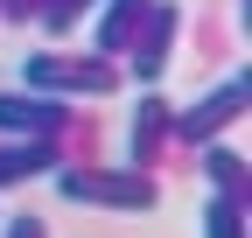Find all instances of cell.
<instances>
[{
  "label": "cell",
  "instance_id": "obj_7",
  "mask_svg": "<svg viewBox=\"0 0 252 238\" xmlns=\"http://www.w3.org/2000/svg\"><path fill=\"white\" fill-rule=\"evenodd\" d=\"M49 168H56V147H49V140H14V147H0V182L49 175Z\"/></svg>",
  "mask_w": 252,
  "mask_h": 238
},
{
  "label": "cell",
  "instance_id": "obj_8",
  "mask_svg": "<svg viewBox=\"0 0 252 238\" xmlns=\"http://www.w3.org/2000/svg\"><path fill=\"white\" fill-rule=\"evenodd\" d=\"M203 175H210L217 196H238L245 203V168H238V154H231L224 140H203Z\"/></svg>",
  "mask_w": 252,
  "mask_h": 238
},
{
  "label": "cell",
  "instance_id": "obj_10",
  "mask_svg": "<svg viewBox=\"0 0 252 238\" xmlns=\"http://www.w3.org/2000/svg\"><path fill=\"white\" fill-rule=\"evenodd\" d=\"M203 238H245V217H238V196H217L203 203Z\"/></svg>",
  "mask_w": 252,
  "mask_h": 238
},
{
  "label": "cell",
  "instance_id": "obj_6",
  "mask_svg": "<svg viewBox=\"0 0 252 238\" xmlns=\"http://www.w3.org/2000/svg\"><path fill=\"white\" fill-rule=\"evenodd\" d=\"M147 7H154V0H105V7H91V49H98V56L133 49V35H140Z\"/></svg>",
  "mask_w": 252,
  "mask_h": 238
},
{
  "label": "cell",
  "instance_id": "obj_3",
  "mask_svg": "<svg viewBox=\"0 0 252 238\" xmlns=\"http://www.w3.org/2000/svg\"><path fill=\"white\" fill-rule=\"evenodd\" d=\"M238 112H245V70H231L224 84H217V91H203L196 105L175 119V133H182V140H217V133H224Z\"/></svg>",
  "mask_w": 252,
  "mask_h": 238
},
{
  "label": "cell",
  "instance_id": "obj_1",
  "mask_svg": "<svg viewBox=\"0 0 252 238\" xmlns=\"http://www.w3.org/2000/svg\"><path fill=\"white\" fill-rule=\"evenodd\" d=\"M63 196L105 203V210H154V182L140 168H49Z\"/></svg>",
  "mask_w": 252,
  "mask_h": 238
},
{
  "label": "cell",
  "instance_id": "obj_4",
  "mask_svg": "<svg viewBox=\"0 0 252 238\" xmlns=\"http://www.w3.org/2000/svg\"><path fill=\"white\" fill-rule=\"evenodd\" d=\"M63 126V105L42 91H0V133L7 140H49Z\"/></svg>",
  "mask_w": 252,
  "mask_h": 238
},
{
  "label": "cell",
  "instance_id": "obj_5",
  "mask_svg": "<svg viewBox=\"0 0 252 238\" xmlns=\"http://www.w3.org/2000/svg\"><path fill=\"white\" fill-rule=\"evenodd\" d=\"M175 21H182V7H175V0H154V7H147V35H133V77L140 84H154V77H161L168 70V42H175Z\"/></svg>",
  "mask_w": 252,
  "mask_h": 238
},
{
  "label": "cell",
  "instance_id": "obj_11",
  "mask_svg": "<svg viewBox=\"0 0 252 238\" xmlns=\"http://www.w3.org/2000/svg\"><path fill=\"white\" fill-rule=\"evenodd\" d=\"M91 7H98V0H42V7H35V21L49 28V35H63L70 21H91Z\"/></svg>",
  "mask_w": 252,
  "mask_h": 238
},
{
  "label": "cell",
  "instance_id": "obj_2",
  "mask_svg": "<svg viewBox=\"0 0 252 238\" xmlns=\"http://www.w3.org/2000/svg\"><path fill=\"white\" fill-rule=\"evenodd\" d=\"M21 84L42 98H63V91H112V63H63V56H28L21 63Z\"/></svg>",
  "mask_w": 252,
  "mask_h": 238
},
{
  "label": "cell",
  "instance_id": "obj_9",
  "mask_svg": "<svg viewBox=\"0 0 252 238\" xmlns=\"http://www.w3.org/2000/svg\"><path fill=\"white\" fill-rule=\"evenodd\" d=\"M161 133H168V105H161V98H140V105H133V126H126V147H133V161H147Z\"/></svg>",
  "mask_w": 252,
  "mask_h": 238
},
{
  "label": "cell",
  "instance_id": "obj_12",
  "mask_svg": "<svg viewBox=\"0 0 252 238\" xmlns=\"http://www.w3.org/2000/svg\"><path fill=\"white\" fill-rule=\"evenodd\" d=\"M0 238H49V231H42V217H7Z\"/></svg>",
  "mask_w": 252,
  "mask_h": 238
}]
</instances>
